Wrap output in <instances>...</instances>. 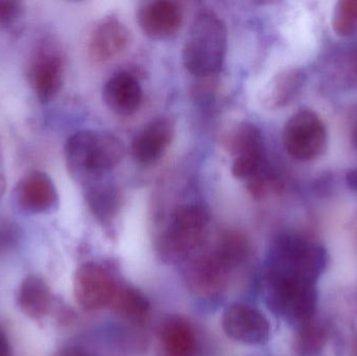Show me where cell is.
<instances>
[{"instance_id":"obj_13","label":"cell","mask_w":357,"mask_h":356,"mask_svg":"<svg viewBox=\"0 0 357 356\" xmlns=\"http://www.w3.org/2000/svg\"><path fill=\"white\" fill-rule=\"evenodd\" d=\"M130 31L117 17L102 19L88 40V56L94 63H105L119 56L127 47Z\"/></svg>"},{"instance_id":"obj_23","label":"cell","mask_w":357,"mask_h":356,"mask_svg":"<svg viewBox=\"0 0 357 356\" xmlns=\"http://www.w3.org/2000/svg\"><path fill=\"white\" fill-rule=\"evenodd\" d=\"M333 29L340 37H351L357 33V0H341L333 12Z\"/></svg>"},{"instance_id":"obj_29","label":"cell","mask_w":357,"mask_h":356,"mask_svg":"<svg viewBox=\"0 0 357 356\" xmlns=\"http://www.w3.org/2000/svg\"><path fill=\"white\" fill-rule=\"evenodd\" d=\"M6 179L3 169V157H2L1 148H0V200L6 194Z\"/></svg>"},{"instance_id":"obj_8","label":"cell","mask_w":357,"mask_h":356,"mask_svg":"<svg viewBox=\"0 0 357 356\" xmlns=\"http://www.w3.org/2000/svg\"><path fill=\"white\" fill-rule=\"evenodd\" d=\"M12 198L16 208L27 215H46L59 206L56 184L41 171H31L23 176L13 188Z\"/></svg>"},{"instance_id":"obj_17","label":"cell","mask_w":357,"mask_h":356,"mask_svg":"<svg viewBox=\"0 0 357 356\" xmlns=\"http://www.w3.org/2000/svg\"><path fill=\"white\" fill-rule=\"evenodd\" d=\"M52 296L47 284L39 276H27L21 282L17 303L31 319H42L50 313Z\"/></svg>"},{"instance_id":"obj_27","label":"cell","mask_w":357,"mask_h":356,"mask_svg":"<svg viewBox=\"0 0 357 356\" xmlns=\"http://www.w3.org/2000/svg\"><path fill=\"white\" fill-rule=\"evenodd\" d=\"M54 356H90L87 351L77 347H67L59 351Z\"/></svg>"},{"instance_id":"obj_3","label":"cell","mask_w":357,"mask_h":356,"mask_svg":"<svg viewBox=\"0 0 357 356\" xmlns=\"http://www.w3.org/2000/svg\"><path fill=\"white\" fill-rule=\"evenodd\" d=\"M228 45L227 27L211 12H202L191 23L183 46L185 68L195 77H209L220 71Z\"/></svg>"},{"instance_id":"obj_4","label":"cell","mask_w":357,"mask_h":356,"mask_svg":"<svg viewBox=\"0 0 357 356\" xmlns=\"http://www.w3.org/2000/svg\"><path fill=\"white\" fill-rule=\"evenodd\" d=\"M209 215L199 205L178 207L159 242V250L167 261H184L197 250L207 233Z\"/></svg>"},{"instance_id":"obj_19","label":"cell","mask_w":357,"mask_h":356,"mask_svg":"<svg viewBox=\"0 0 357 356\" xmlns=\"http://www.w3.org/2000/svg\"><path fill=\"white\" fill-rule=\"evenodd\" d=\"M161 339L167 356H195L197 338L190 324L183 318H169L163 325Z\"/></svg>"},{"instance_id":"obj_25","label":"cell","mask_w":357,"mask_h":356,"mask_svg":"<svg viewBox=\"0 0 357 356\" xmlns=\"http://www.w3.org/2000/svg\"><path fill=\"white\" fill-rule=\"evenodd\" d=\"M16 238L17 229L14 224L6 219H0V247L12 244Z\"/></svg>"},{"instance_id":"obj_16","label":"cell","mask_w":357,"mask_h":356,"mask_svg":"<svg viewBox=\"0 0 357 356\" xmlns=\"http://www.w3.org/2000/svg\"><path fill=\"white\" fill-rule=\"evenodd\" d=\"M305 83V73L300 68H287L273 77L261 93V104L268 110L284 108L294 102Z\"/></svg>"},{"instance_id":"obj_20","label":"cell","mask_w":357,"mask_h":356,"mask_svg":"<svg viewBox=\"0 0 357 356\" xmlns=\"http://www.w3.org/2000/svg\"><path fill=\"white\" fill-rule=\"evenodd\" d=\"M110 305L115 313L136 323L144 322L151 309L148 298L131 286H119Z\"/></svg>"},{"instance_id":"obj_15","label":"cell","mask_w":357,"mask_h":356,"mask_svg":"<svg viewBox=\"0 0 357 356\" xmlns=\"http://www.w3.org/2000/svg\"><path fill=\"white\" fill-rule=\"evenodd\" d=\"M229 271L230 270L212 251L190 263L187 270V282L195 294L213 296L226 286Z\"/></svg>"},{"instance_id":"obj_26","label":"cell","mask_w":357,"mask_h":356,"mask_svg":"<svg viewBox=\"0 0 357 356\" xmlns=\"http://www.w3.org/2000/svg\"><path fill=\"white\" fill-rule=\"evenodd\" d=\"M347 67L352 79L357 81V45L352 47L348 54Z\"/></svg>"},{"instance_id":"obj_6","label":"cell","mask_w":357,"mask_h":356,"mask_svg":"<svg viewBox=\"0 0 357 356\" xmlns=\"http://www.w3.org/2000/svg\"><path fill=\"white\" fill-rule=\"evenodd\" d=\"M27 79L41 104H48L60 93L65 79V64L56 44L42 38L27 65Z\"/></svg>"},{"instance_id":"obj_14","label":"cell","mask_w":357,"mask_h":356,"mask_svg":"<svg viewBox=\"0 0 357 356\" xmlns=\"http://www.w3.org/2000/svg\"><path fill=\"white\" fill-rule=\"evenodd\" d=\"M142 98L139 81L125 71L111 77L102 88V100L106 106L123 116L135 114L142 106Z\"/></svg>"},{"instance_id":"obj_12","label":"cell","mask_w":357,"mask_h":356,"mask_svg":"<svg viewBox=\"0 0 357 356\" xmlns=\"http://www.w3.org/2000/svg\"><path fill=\"white\" fill-rule=\"evenodd\" d=\"M183 10L172 0L146 2L138 10L137 21L148 37L167 40L175 37L183 24Z\"/></svg>"},{"instance_id":"obj_18","label":"cell","mask_w":357,"mask_h":356,"mask_svg":"<svg viewBox=\"0 0 357 356\" xmlns=\"http://www.w3.org/2000/svg\"><path fill=\"white\" fill-rule=\"evenodd\" d=\"M85 200L92 215L106 224L115 219L123 205V194L112 184H94L86 188Z\"/></svg>"},{"instance_id":"obj_9","label":"cell","mask_w":357,"mask_h":356,"mask_svg":"<svg viewBox=\"0 0 357 356\" xmlns=\"http://www.w3.org/2000/svg\"><path fill=\"white\" fill-rule=\"evenodd\" d=\"M117 288L110 272L100 263H84L75 273V298L87 311H98L110 305Z\"/></svg>"},{"instance_id":"obj_24","label":"cell","mask_w":357,"mask_h":356,"mask_svg":"<svg viewBox=\"0 0 357 356\" xmlns=\"http://www.w3.org/2000/svg\"><path fill=\"white\" fill-rule=\"evenodd\" d=\"M24 14L23 4L12 0H0V29L16 24Z\"/></svg>"},{"instance_id":"obj_22","label":"cell","mask_w":357,"mask_h":356,"mask_svg":"<svg viewBox=\"0 0 357 356\" xmlns=\"http://www.w3.org/2000/svg\"><path fill=\"white\" fill-rule=\"evenodd\" d=\"M328 332L323 324L312 320L298 327L295 346L300 355L314 356L319 355L326 345Z\"/></svg>"},{"instance_id":"obj_30","label":"cell","mask_w":357,"mask_h":356,"mask_svg":"<svg viewBox=\"0 0 357 356\" xmlns=\"http://www.w3.org/2000/svg\"><path fill=\"white\" fill-rule=\"evenodd\" d=\"M351 141L354 146L357 148V117L351 127Z\"/></svg>"},{"instance_id":"obj_10","label":"cell","mask_w":357,"mask_h":356,"mask_svg":"<svg viewBox=\"0 0 357 356\" xmlns=\"http://www.w3.org/2000/svg\"><path fill=\"white\" fill-rule=\"evenodd\" d=\"M225 334L247 345H262L270 339L271 326L266 316L255 307L247 304L227 307L222 318Z\"/></svg>"},{"instance_id":"obj_7","label":"cell","mask_w":357,"mask_h":356,"mask_svg":"<svg viewBox=\"0 0 357 356\" xmlns=\"http://www.w3.org/2000/svg\"><path fill=\"white\" fill-rule=\"evenodd\" d=\"M228 150L233 156L234 178L249 182L268 169L261 131L251 123H241L229 134Z\"/></svg>"},{"instance_id":"obj_28","label":"cell","mask_w":357,"mask_h":356,"mask_svg":"<svg viewBox=\"0 0 357 356\" xmlns=\"http://www.w3.org/2000/svg\"><path fill=\"white\" fill-rule=\"evenodd\" d=\"M0 356H12L10 342L1 330H0Z\"/></svg>"},{"instance_id":"obj_1","label":"cell","mask_w":357,"mask_h":356,"mask_svg":"<svg viewBox=\"0 0 357 356\" xmlns=\"http://www.w3.org/2000/svg\"><path fill=\"white\" fill-rule=\"evenodd\" d=\"M320 242L298 234H282L271 247L266 274V298L270 309L287 323L314 316L318 282L328 265Z\"/></svg>"},{"instance_id":"obj_21","label":"cell","mask_w":357,"mask_h":356,"mask_svg":"<svg viewBox=\"0 0 357 356\" xmlns=\"http://www.w3.org/2000/svg\"><path fill=\"white\" fill-rule=\"evenodd\" d=\"M249 252V244L243 234L236 231H229L222 234L218 240L214 254L222 261V263L232 270L243 263Z\"/></svg>"},{"instance_id":"obj_11","label":"cell","mask_w":357,"mask_h":356,"mask_svg":"<svg viewBox=\"0 0 357 356\" xmlns=\"http://www.w3.org/2000/svg\"><path fill=\"white\" fill-rule=\"evenodd\" d=\"M176 133V123L169 116H159L146 123L132 142V155L140 164L151 165L165 156Z\"/></svg>"},{"instance_id":"obj_2","label":"cell","mask_w":357,"mask_h":356,"mask_svg":"<svg viewBox=\"0 0 357 356\" xmlns=\"http://www.w3.org/2000/svg\"><path fill=\"white\" fill-rule=\"evenodd\" d=\"M125 156V146L112 133L83 130L67 139L65 164L70 177L87 188L100 183Z\"/></svg>"},{"instance_id":"obj_5","label":"cell","mask_w":357,"mask_h":356,"mask_svg":"<svg viewBox=\"0 0 357 356\" xmlns=\"http://www.w3.org/2000/svg\"><path fill=\"white\" fill-rule=\"evenodd\" d=\"M282 140L285 150L291 158L300 162H312L326 150L328 132L318 113L302 109L285 123Z\"/></svg>"}]
</instances>
